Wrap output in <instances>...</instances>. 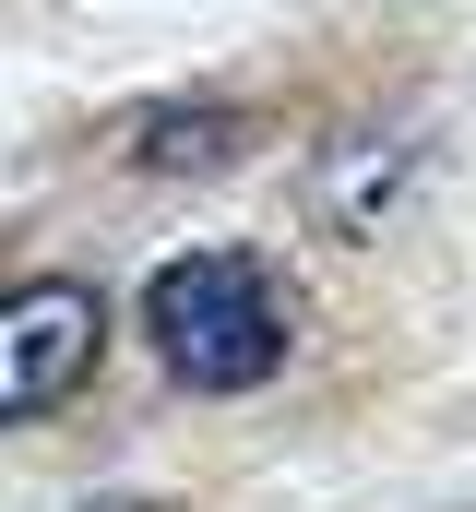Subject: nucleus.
<instances>
[{
    "instance_id": "nucleus-2",
    "label": "nucleus",
    "mask_w": 476,
    "mask_h": 512,
    "mask_svg": "<svg viewBox=\"0 0 476 512\" xmlns=\"http://www.w3.org/2000/svg\"><path fill=\"white\" fill-rule=\"evenodd\" d=\"M96 346H108V298L84 274H24L12 310H0V417L12 429L60 417L84 393V370H96Z\"/></svg>"
},
{
    "instance_id": "nucleus-4",
    "label": "nucleus",
    "mask_w": 476,
    "mask_h": 512,
    "mask_svg": "<svg viewBox=\"0 0 476 512\" xmlns=\"http://www.w3.org/2000/svg\"><path fill=\"white\" fill-rule=\"evenodd\" d=\"M84 512H155V501H84Z\"/></svg>"
},
{
    "instance_id": "nucleus-3",
    "label": "nucleus",
    "mask_w": 476,
    "mask_h": 512,
    "mask_svg": "<svg viewBox=\"0 0 476 512\" xmlns=\"http://www.w3.org/2000/svg\"><path fill=\"white\" fill-rule=\"evenodd\" d=\"M131 143H143V167H179V155H238V120H215V108H203V120H143Z\"/></svg>"
},
{
    "instance_id": "nucleus-1",
    "label": "nucleus",
    "mask_w": 476,
    "mask_h": 512,
    "mask_svg": "<svg viewBox=\"0 0 476 512\" xmlns=\"http://www.w3.org/2000/svg\"><path fill=\"white\" fill-rule=\"evenodd\" d=\"M286 334H298V310H286V286H274L262 251H179L143 286V346H155L191 393L274 382V370H286Z\"/></svg>"
}]
</instances>
